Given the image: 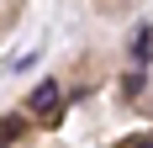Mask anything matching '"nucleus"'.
<instances>
[{
  "label": "nucleus",
  "mask_w": 153,
  "mask_h": 148,
  "mask_svg": "<svg viewBox=\"0 0 153 148\" xmlns=\"http://www.w3.org/2000/svg\"><path fill=\"white\" fill-rule=\"evenodd\" d=\"M122 148H153V138H127Z\"/></svg>",
  "instance_id": "f03ea898"
},
{
  "label": "nucleus",
  "mask_w": 153,
  "mask_h": 148,
  "mask_svg": "<svg viewBox=\"0 0 153 148\" xmlns=\"http://www.w3.org/2000/svg\"><path fill=\"white\" fill-rule=\"evenodd\" d=\"M0 148H5V143H0Z\"/></svg>",
  "instance_id": "7ed1b4c3"
},
{
  "label": "nucleus",
  "mask_w": 153,
  "mask_h": 148,
  "mask_svg": "<svg viewBox=\"0 0 153 148\" xmlns=\"http://www.w3.org/2000/svg\"><path fill=\"white\" fill-rule=\"evenodd\" d=\"M32 111H37V117H53V111H58V106H63V95H58V85H53V79H42V85H37V90H32Z\"/></svg>",
  "instance_id": "f257e3e1"
}]
</instances>
